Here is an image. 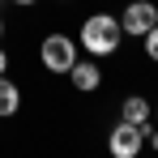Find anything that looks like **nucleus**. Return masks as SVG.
I'll return each instance as SVG.
<instances>
[{"label":"nucleus","instance_id":"obj_1","mask_svg":"<svg viewBox=\"0 0 158 158\" xmlns=\"http://www.w3.org/2000/svg\"><path fill=\"white\" fill-rule=\"evenodd\" d=\"M81 52L94 56V60H107V56L120 52V43H124V26H120V17H111V13H90L85 22H81Z\"/></svg>","mask_w":158,"mask_h":158},{"label":"nucleus","instance_id":"obj_2","mask_svg":"<svg viewBox=\"0 0 158 158\" xmlns=\"http://www.w3.org/2000/svg\"><path fill=\"white\" fill-rule=\"evenodd\" d=\"M39 60H43L47 73H69V69L77 64V43L56 30V34H47V39L39 43Z\"/></svg>","mask_w":158,"mask_h":158},{"label":"nucleus","instance_id":"obj_3","mask_svg":"<svg viewBox=\"0 0 158 158\" xmlns=\"http://www.w3.org/2000/svg\"><path fill=\"white\" fill-rule=\"evenodd\" d=\"M107 150H111V158H137L141 150H145V128L120 120L115 128L107 132Z\"/></svg>","mask_w":158,"mask_h":158},{"label":"nucleus","instance_id":"obj_4","mask_svg":"<svg viewBox=\"0 0 158 158\" xmlns=\"http://www.w3.org/2000/svg\"><path fill=\"white\" fill-rule=\"evenodd\" d=\"M158 22V4H150V0H132L128 9L120 13V26H124V34H145V30Z\"/></svg>","mask_w":158,"mask_h":158},{"label":"nucleus","instance_id":"obj_5","mask_svg":"<svg viewBox=\"0 0 158 158\" xmlns=\"http://www.w3.org/2000/svg\"><path fill=\"white\" fill-rule=\"evenodd\" d=\"M64 77L73 81V90H77V94H94V90L103 85V69H98L94 60H77V64H73Z\"/></svg>","mask_w":158,"mask_h":158},{"label":"nucleus","instance_id":"obj_6","mask_svg":"<svg viewBox=\"0 0 158 158\" xmlns=\"http://www.w3.org/2000/svg\"><path fill=\"white\" fill-rule=\"evenodd\" d=\"M120 120L150 128V124H154V103H150V98H141V94H128V98L120 103Z\"/></svg>","mask_w":158,"mask_h":158},{"label":"nucleus","instance_id":"obj_7","mask_svg":"<svg viewBox=\"0 0 158 158\" xmlns=\"http://www.w3.org/2000/svg\"><path fill=\"white\" fill-rule=\"evenodd\" d=\"M17 107H22V90H17V81H9V73H0V120L17 115Z\"/></svg>","mask_w":158,"mask_h":158},{"label":"nucleus","instance_id":"obj_8","mask_svg":"<svg viewBox=\"0 0 158 158\" xmlns=\"http://www.w3.org/2000/svg\"><path fill=\"white\" fill-rule=\"evenodd\" d=\"M141 39H145V56H150V60H154V64H158V22H154V26H150V30H145Z\"/></svg>","mask_w":158,"mask_h":158},{"label":"nucleus","instance_id":"obj_9","mask_svg":"<svg viewBox=\"0 0 158 158\" xmlns=\"http://www.w3.org/2000/svg\"><path fill=\"white\" fill-rule=\"evenodd\" d=\"M145 145H150V150H158V128H145Z\"/></svg>","mask_w":158,"mask_h":158},{"label":"nucleus","instance_id":"obj_10","mask_svg":"<svg viewBox=\"0 0 158 158\" xmlns=\"http://www.w3.org/2000/svg\"><path fill=\"white\" fill-rule=\"evenodd\" d=\"M0 73H9V56L4 52H0Z\"/></svg>","mask_w":158,"mask_h":158},{"label":"nucleus","instance_id":"obj_11","mask_svg":"<svg viewBox=\"0 0 158 158\" xmlns=\"http://www.w3.org/2000/svg\"><path fill=\"white\" fill-rule=\"evenodd\" d=\"M9 4H22V9H26V4H34V0H9Z\"/></svg>","mask_w":158,"mask_h":158},{"label":"nucleus","instance_id":"obj_12","mask_svg":"<svg viewBox=\"0 0 158 158\" xmlns=\"http://www.w3.org/2000/svg\"><path fill=\"white\" fill-rule=\"evenodd\" d=\"M0 39H4V17H0Z\"/></svg>","mask_w":158,"mask_h":158},{"label":"nucleus","instance_id":"obj_13","mask_svg":"<svg viewBox=\"0 0 158 158\" xmlns=\"http://www.w3.org/2000/svg\"><path fill=\"white\" fill-rule=\"evenodd\" d=\"M154 128H158V107H154Z\"/></svg>","mask_w":158,"mask_h":158},{"label":"nucleus","instance_id":"obj_14","mask_svg":"<svg viewBox=\"0 0 158 158\" xmlns=\"http://www.w3.org/2000/svg\"><path fill=\"white\" fill-rule=\"evenodd\" d=\"M0 4H4V0H0Z\"/></svg>","mask_w":158,"mask_h":158}]
</instances>
